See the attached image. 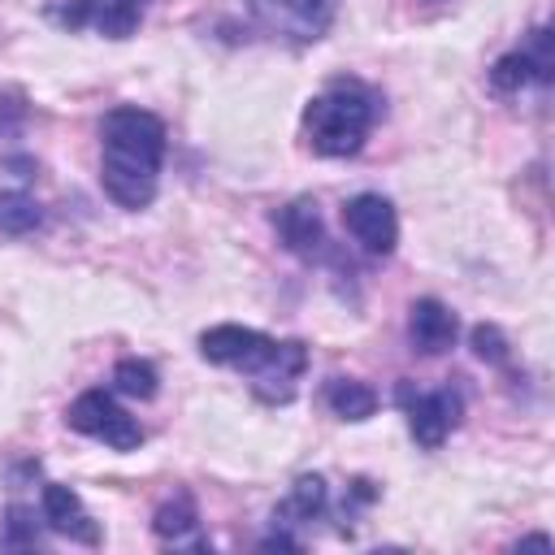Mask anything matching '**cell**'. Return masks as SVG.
<instances>
[{"label": "cell", "instance_id": "cell-18", "mask_svg": "<svg viewBox=\"0 0 555 555\" xmlns=\"http://www.w3.org/2000/svg\"><path fill=\"white\" fill-rule=\"evenodd\" d=\"M533 82V69H529V61H525V52L516 48V52H503L494 65H490V87L499 91V95H516L520 87H529Z\"/></svg>", "mask_w": 555, "mask_h": 555}, {"label": "cell", "instance_id": "cell-16", "mask_svg": "<svg viewBox=\"0 0 555 555\" xmlns=\"http://www.w3.org/2000/svg\"><path fill=\"white\" fill-rule=\"evenodd\" d=\"M113 390L126 395V399H152L160 390V373L152 360H139V356H126L113 364Z\"/></svg>", "mask_w": 555, "mask_h": 555}, {"label": "cell", "instance_id": "cell-3", "mask_svg": "<svg viewBox=\"0 0 555 555\" xmlns=\"http://www.w3.org/2000/svg\"><path fill=\"white\" fill-rule=\"evenodd\" d=\"M399 408L408 412V429L425 451H438L447 442V434L460 425L464 416V390L460 386H438V390H412V382L395 386Z\"/></svg>", "mask_w": 555, "mask_h": 555}, {"label": "cell", "instance_id": "cell-13", "mask_svg": "<svg viewBox=\"0 0 555 555\" xmlns=\"http://www.w3.org/2000/svg\"><path fill=\"white\" fill-rule=\"evenodd\" d=\"M325 503H330L325 477L304 473V477H295L291 494H286V499H282V507L273 512V525H304V520H317V516L325 512Z\"/></svg>", "mask_w": 555, "mask_h": 555}, {"label": "cell", "instance_id": "cell-10", "mask_svg": "<svg viewBox=\"0 0 555 555\" xmlns=\"http://www.w3.org/2000/svg\"><path fill=\"white\" fill-rule=\"evenodd\" d=\"M273 230L286 243V251H295L299 260H317L325 251V221L317 212V199H291L286 208H278Z\"/></svg>", "mask_w": 555, "mask_h": 555}, {"label": "cell", "instance_id": "cell-6", "mask_svg": "<svg viewBox=\"0 0 555 555\" xmlns=\"http://www.w3.org/2000/svg\"><path fill=\"white\" fill-rule=\"evenodd\" d=\"M273 347H278V338H269V334H260V330H251V325H234V321L212 325V330L199 334V356H204L208 364L243 369L247 377L273 356Z\"/></svg>", "mask_w": 555, "mask_h": 555}, {"label": "cell", "instance_id": "cell-23", "mask_svg": "<svg viewBox=\"0 0 555 555\" xmlns=\"http://www.w3.org/2000/svg\"><path fill=\"white\" fill-rule=\"evenodd\" d=\"M17 126H22V104L0 100V139H17Z\"/></svg>", "mask_w": 555, "mask_h": 555}, {"label": "cell", "instance_id": "cell-8", "mask_svg": "<svg viewBox=\"0 0 555 555\" xmlns=\"http://www.w3.org/2000/svg\"><path fill=\"white\" fill-rule=\"evenodd\" d=\"M308 369V347L299 338H286L273 347V356L251 373V390L264 399V403H291L295 399V382L304 377Z\"/></svg>", "mask_w": 555, "mask_h": 555}, {"label": "cell", "instance_id": "cell-14", "mask_svg": "<svg viewBox=\"0 0 555 555\" xmlns=\"http://www.w3.org/2000/svg\"><path fill=\"white\" fill-rule=\"evenodd\" d=\"M325 403H330V412L338 421L360 425V421H369L377 412V390L364 386V382H356V377H330L325 382Z\"/></svg>", "mask_w": 555, "mask_h": 555}, {"label": "cell", "instance_id": "cell-20", "mask_svg": "<svg viewBox=\"0 0 555 555\" xmlns=\"http://www.w3.org/2000/svg\"><path fill=\"white\" fill-rule=\"evenodd\" d=\"M4 546H39V520L26 503H13L4 512V533H0Z\"/></svg>", "mask_w": 555, "mask_h": 555}, {"label": "cell", "instance_id": "cell-21", "mask_svg": "<svg viewBox=\"0 0 555 555\" xmlns=\"http://www.w3.org/2000/svg\"><path fill=\"white\" fill-rule=\"evenodd\" d=\"M468 343H473L477 360H486V364H507V338H503V330H499V325H490V321L473 325Z\"/></svg>", "mask_w": 555, "mask_h": 555}, {"label": "cell", "instance_id": "cell-25", "mask_svg": "<svg viewBox=\"0 0 555 555\" xmlns=\"http://www.w3.org/2000/svg\"><path fill=\"white\" fill-rule=\"evenodd\" d=\"M520 546H551V538L546 533H529V538H520Z\"/></svg>", "mask_w": 555, "mask_h": 555}, {"label": "cell", "instance_id": "cell-2", "mask_svg": "<svg viewBox=\"0 0 555 555\" xmlns=\"http://www.w3.org/2000/svg\"><path fill=\"white\" fill-rule=\"evenodd\" d=\"M377 113H382V104H377L373 87H364L356 78H334L321 95L308 100L304 139L317 156H330V160L356 156L369 143V130H373Z\"/></svg>", "mask_w": 555, "mask_h": 555}, {"label": "cell", "instance_id": "cell-1", "mask_svg": "<svg viewBox=\"0 0 555 555\" xmlns=\"http://www.w3.org/2000/svg\"><path fill=\"white\" fill-rule=\"evenodd\" d=\"M165 121L139 104L108 108L100 121V186L117 208H147L160 191Z\"/></svg>", "mask_w": 555, "mask_h": 555}, {"label": "cell", "instance_id": "cell-11", "mask_svg": "<svg viewBox=\"0 0 555 555\" xmlns=\"http://www.w3.org/2000/svg\"><path fill=\"white\" fill-rule=\"evenodd\" d=\"M455 334H460V321H455V312L442 299H434V295L412 299V308H408V338H412V347L421 356H442L447 347H455Z\"/></svg>", "mask_w": 555, "mask_h": 555}, {"label": "cell", "instance_id": "cell-5", "mask_svg": "<svg viewBox=\"0 0 555 555\" xmlns=\"http://www.w3.org/2000/svg\"><path fill=\"white\" fill-rule=\"evenodd\" d=\"M343 225L347 234L369 251V256H390L399 247V212L386 195L360 191L343 204Z\"/></svg>", "mask_w": 555, "mask_h": 555}, {"label": "cell", "instance_id": "cell-12", "mask_svg": "<svg viewBox=\"0 0 555 555\" xmlns=\"http://www.w3.org/2000/svg\"><path fill=\"white\" fill-rule=\"evenodd\" d=\"M152 533L165 542V546H195V551H208V538L199 533V512H195V499L186 490H178L173 499H165L152 516Z\"/></svg>", "mask_w": 555, "mask_h": 555}, {"label": "cell", "instance_id": "cell-4", "mask_svg": "<svg viewBox=\"0 0 555 555\" xmlns=\"http://www.w3.org/2000/svg\"><path fill=\"white\" fill-rule=\"evenodd\" d=\"M65 425L78 429V434H87V438H95V442H104V447H113V451H134V447H143V425H139L108 390H82V395L69 403Z\"/></svg>", "mask_w": 555, "mask_h": 555}, {"label": "cell", "instance_id": "cell-9", "mask_svg": "<svg viewBox=\"0 0 555 555\" xmlns=\"http://www.w3.org/2000/svg\"><path fill=\"white\" fill-rule=\"evenodd\" d=\"M39 512H43V525L52 533H65L69 542H82V546H95L100 542V525L82 507L78 490L61 486V481H48L43 486V499H39Z\"/></svg>", "mask_w": 555, "mask_h": 555}, {"label": "cell", "instance_id": "cell-17", "mask_svg": "<svg viewBox=\"0 0 555 555\" xmlns=\"http://www.w3.org/2000/svg\"><path fill=\"white\" fill-rule=\"evenodd\" d=\"M39 225H43V208L35 204V195H26V191H0V234L22 238V234H30Z\"/></svg>", "mask_w": 555, "mask_h": 555}, {"label": "cell", "instance_id": "cell-7", "mask_svg": "<svg viewBox=\"0 0 555 555\" xmlns=\"http://www.w3.org/2000/svg\"><path fill=\"white\" fill-rule=\"evenodd\" d=\"M61 26L69 30H100L104 39H130L143 22V0H65L56 9Z\"/></svg>", "mask_w": 555, "mask_h": 555}, {"label": "cell", "instance_id": "cell-24", "mask_svg": "<svg viewBox=\"0 0 555 555\" xmlns=\"http://www.w3.org/2000/svg\"><path fill=\"white\" fill-rule=\"evenodd\" d=\"M260 551H299V538H291V533H269V538L260 542Z\"/></svg>", "mask_w": 555, "mask_h": 555}, {"label": "cell", "instance_id": "cell-22", "mask_svg": "<svg viewBox=\"0 0 555 555\" xmlns=\"http://www.w3.org/2000/svg\"><path fill=\"white\" fill-rule=\"evenodd\" d=\"M247 9H251L264 26H273V30L286 26V0H247Z\"/></svg>", "mask_w": 555, "mask_h": 555}, {"label": "cell", "instance_id": "cell-19", "mask_svg": "<svg viewBox=\"0 0 555 555\" xmlns=\"http://www.w3.org/2000/svg\"><path fill=\"white\" fill-rule=\"evenodd\" d=\"M520 52H525V61H529V69H533V82H538V87H546V82H551V74H555L551 30H546V26H533V30H529V43H525Z\"/></svg>", "mask_w": 555, "mask_h": 555}, {"label": "cell", "instance_id": "cell-15", "mask_svg": "<svg viewBox=\"0 0 555 555\" xmlns=\"http://www.w3.org/2000/svg\"><path fill=\"white\" fill-rule=\"evenodd\" d=\"M338 0H286V35H295L299 43H317L330 22H334Z\"/></svg>", "mask_w": 555, "mask_h": 555}]
</instances>
